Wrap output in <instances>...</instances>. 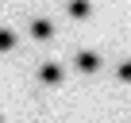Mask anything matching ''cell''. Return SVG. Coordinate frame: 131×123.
Wrapping results in <instances>:
<instances>
[{
  "label": "cell",
  "instance_id": "cell-1",
  "mask_svg": "<svg viewBox=\"0 0 131 123\" xmlns=\"http://www.w3.org/2000/svg\"><path fill=\"white\" fill-rule=\"evenodd\" d=\"M31 35H35V39H50V23H46V19H35V23H31Z\"/></svg>",
  "mask_w": 131,
  "mask_h": 123
},
{
  "label": "cell",
  "instance_id": "cell-2",
  "mask_svg": "<svg viewBox=\"0 0 131 123\" xmlns=\"http://www.w3.org/2000/svg\"><path fill=\"white\" fill-rule=\"evenodd\" d=\"M77 66L89 73V69H96V66H100V58H96V54H81V58H77Z\"/></svg>",
  "mask_w": 131,
  "mask_h": 123
},
{
  "label": "cell",
  "instance_id": "cell-3",
  "mask_svg": "<svg viewBox=\"0 0 131 123\" xmlns=\"http://www.w3.org/2000/svg\"><path fill=\"white\" fill-rule=\"evenodd\" d=\"M70 12L81 19V16H89V4H85V0H77V4H70Z\"/></svg>",
  "mask_w": 131,
  "mask_h": 123
},
{
  "label": "cell",
  "instance_id": "cell-4",
  "mask_svg": "<svg viewBox=\"0 0 131 123\" xmlns=\"http://www.w3.org/2000/svg\"><path fill=\"white\" fill-rule=\"evenodd\" d=\"M42 77H46V81H58V77H62V69H58V66H46V69H42Z\"/></svg>",
  "mask_w": 131,
  "mask_h": 123
},
{
  "label": "cell",
  "instance_id": "cell-5",
  "mask_svg": "<svg viewBox=\"0 0 131 123\" xmlns=\"http://www.w3.org/2000/svg\"><path fill=\"white\" fill-rule=\"evenodd\" d=\"M119 81H131V61H127V66H119Z\"/></svg>",
  "mask_w": 131,
  "mask_h": 123
}]
</instances>
